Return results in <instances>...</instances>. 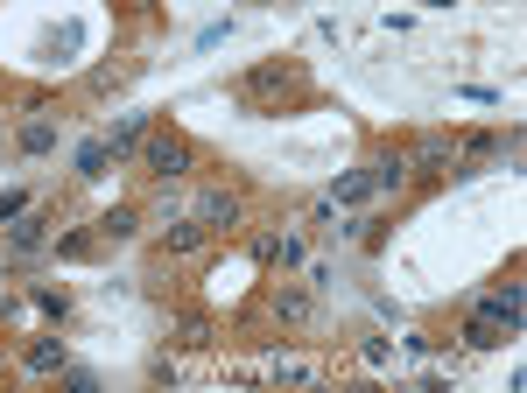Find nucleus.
<instances>
[{
    "instance_id": "f257e3e1",
    "label": "nucleus",
    "mask_w": 527,
    "mask_h": 393,
    "mask_svg": "<svg viewBox=\"0 0 527 393\" xmlns=\"http://www.w3.org/2000/svg\"><path fill=\"white\" fill-rule=\"evenodd\" d=\"M43 246H50V225L36 211H22V225H8V239H0V274H22Z\"/></svg>"
},
{
    "instance_id": "f03ea898",
    "label": "nucleus",
    "mask_w": 527,
    "mask_h": 393,
    "mask_svg": "<svg viewBox=\"0 0 527 393\" xmlns=\"http://www.w3.org/2000/svg\"><path fill=\"white\" fill-rule=\"evenodd\" d=\"M141 155H148V176H155V183H176V176H190V162H197L183 134H148Z\"/></svg>"
},
{
    "instance_id": "7ed1b4c3",
    "label": "nucleus",
    "mask_w": 527,
    "mask_h": 393,
    "mask_svg": "<svg viewBox=\"0 0 527 393\" xmlns=\"http://www.w3.org/2000/svg\"><path fill=\"white\" fill-rule=\"evenodd\" d=\"M408 169H415V176H457V148H450V134H422V141L408 148Z\"/></svg>"
},
{
    "instance_id": "20e7f679",
    "label": "nucleus",
    "mask_w": 527,
    "mask_h": 393,
    "mask_svg": "<svg viewBox=\"0 0 527 393\" xmlns=\"http://www.w3.org/2000/svg\"><path fill=\"white\" fill-rule=\"evenodd\" d=\"M190 218L204 232H225V225H239V197L232 190H204V197H190Z\"/></svg>"
},
{
    "instance_id": "39448f33",
    "label": "nucleus",
    "mask_w": 527,
    "mask_h": 393,
    "mask_svg": "<svg viewBox=\"0 0 527 393\" xmlns=\"http://www.w3.org/2000/svg\"><path fill=\"white\" fill-rule=\"evenodd\" d=\"M450 148H457V176H464L471 162L499 155V148H506V134H485V127H471V134H450Z\"/></svg>"
},
{
    "instance_id": "423d86ee",
    "label": "nucleus",
    "mask_w": 527,
    "mask_h": 393,
    "mask_svg": "<svg viewBox=\"0 0 527 393\" xmlns=\"http://www.w3.org/2000/svg\"><path fill=\"white\" fill-rule=\"evenodd\" d=\"M134 232H141V211H127V204H113L106 218H92V239L99 246H127Z\"/></svg>"
},
{
    "instance_id": "0eeeda50",
    "label": "nucleus",
    "mask_w": 527,
    "mask_h": 393,
    "mask_svg": "<svg viewBox=\"0 0 527 393\" xmlns=\"http://www.w3.org/2000/svg\"><path fill=\"white\" fill-rule=\"evenodd\" d=\"M141 141H148V113H127V120H120V127L106 134V155H113V162H127V155H134Z\"/></svg>"
},
{
    "instance_id": "6e6552de",
    "label": "nucleus",
    "mask_w": 527,
    "mask_h": 393,
    "mask_svg": "<svg viewBox=\"0 0 527 393\" xmlns=\"http://www.w3.org/2000/svg\"><path fill=\"white\" fill-rule=\"evenodd\" d=\"M366 176H373V190H408V183H415V169H408V148L380 155V162H373Z\"/></svg>"
},
{
    "instance_id": "1a4fd4ad",
    "label": "nucleus",
    "mask_w": 527,
    "mask_h": 393,
    "mask_svg": "<svg viewBox=\"0 0 527 393\" xmlns=\"http://www.w3.org/2000/svg\"><path fill=\"white\" fill-rule=\"evenodd\" d=\"M506 337H513V330H506L499 316H485V309H471V323H464V344H471V351H499Z\"/></svg>"
},
{
    "instance_id": "9d476101",
    "label": "nucleus",
    "mask_w": 527,
    "mask_h": 393,
    "mask_svg": "<svg viewBox=\"0 0 527 393\" xmlns=\"http://www.w3.org/2000/svg\"><path fill=\"white\" fill-rule=\"evenodd\" d=\"M204 239H211V232H204L197 218H169V225H162V253H197Z\"/></svg>"
},
{
    "instance_id": "9b49d317",
    "label": "nucleus",
    "mask_w": 527,
    "mask_h": 393,
    "mask_svg": "<svg viewBox=\"0 0 527 393\" xmlns=\"http://www.w3.org/2000/svg\"><path fill=\"white\" fill-rule=\"evenodd\" d=\"M478 309H485V316H499V323H506L513 337H520V281H506V288H492V295H485Z\"/></svg>"
},
{
    "instance_id": "f8f14e48",
    "label": "nucleus",
    "mask_w": 527,
    "mask_h": 393,
    "mask_svg": "<svg viewBox=\"0 0 527 393\" xmlns=\"http://www.w3.org/2000/svg\"><path fill=\"white\" fill-rule=\"evenodd\" d=\"M275 316H282V323H310V288H303V281H282V288H275Z\"/></svg>"
},
{
    "instance_id": "ddd939ff",
    "label": "nucleus",
    "mask_w": 527,
    "mask_h": 393,
    "mask_svg": "<svg viewBox=\"0 0 527 393\" xmlns=\"http://www.w3.org/2000/svg\"><path fill=\"white\" fill-rule=\"evenodd\" d=\"M64 365H71L64 337H36V344H29V372H64Z\"/></svg>"
},
{
    "instance_id": "4468645a",
    "label": "nucleus",
    "mask_w": 527,
    "mask_h": 393,
    "mask_svg": "<svg viewBox=\"0 0 527 393\" xmlns=\"http://www.w3.org/2000/svg\"><path fill=\"white\" fill-rule=\"evenodd\" d=\"M50 148H57V120L43 113V120H29V127H22V155H50Z\"/></svg>"
},
{
    "instance_id": "2eb2a0df",
    "label": "nucleus",
    "mask_w": 527,
    "mask_h": 393,
    "mask_svg": "<svg viewBox=\"0 0 527 393\" xmlns=\"http://www.w3.org/2000/svg\"><path fill=\"white\" fill-rule=\"evenodd\" d=\"M366 197H373V176L366 169H345L338 190H331V204H366Z\"/></svg>"
},
{
    "instance_id": "dca6fc26",
    "label": "nucleus",
    "mask_w": 527,
    "mask_h": 393,
    "mask_svg": "<svg viewBox=\"0 0 527 393\" xmlns=\"http://www.w3.org/2000/svg\"><path fill=\"white\" fill-rule=\"evenodd\" d=\"M260 260H282V267H296V260H303V239H282V232H275V239H260Z\"/></svg>"
},
{
    "instance_id": "f3484780",
    "label": "nucleus",
    "mask_w": 527,
    "mask_h": 393,
    "mask_svg": "<svg viewBox=\"0 0 527 393\" xmlns=\"http://www.w3.org/2000/svg\"><path fill=\"white\" fill-rule=\"evenodd\" d=\"M106 162H113V155H106V141H85V155H78V176H106Z\"/></svg>"
},
{
    "instance_id": "a211bd4d",
    "label": "nucleus",
    "mask_w": 527,
    "mask_h": 393,
    "mask_svg": "<svg viewBox=\"0 0 527 393\" xmlns=\"http://www.w3.org/2000/svg\"><path fill=\"white\" fill-rule=\"evenodd\" d=\"M92 246H99V239H92V232H64V239H57V260H85V253H92Z\"/></svg>"
},
{
    "instance_id": "6ab92c4d",
    "label": "nucleus",
    "mask_w": 527,
    "mask_h": 393,
    "mask_svg": "<svg viewBox=\"0 0 527 393\" xmlns=\"http://www.w3.org/2000/svg\"><path fill=\"white\" fill-rule=\"evenodd\" d=\"M29 211V190H8V197H0V225H15Z\"/></svg>"
},
{
    "instance_id": "aec40b11",
    "label": "nucleus",
    "mask_w": 527,
    "mask_h": 393,
    "mask_svg": "<svg viewBox=\"0 0 527 393\" xmlns=\"http://www.w3.org/2000/svg\"><path fill=\"white\" fill-rule=\"evenodd\" d=\"M225 36H232V22H204V29H197V50H218Z\"/></svg>"
},
{
    "instance_id": "412c9836",
    "label": "nucleus",
    "mask_w": 527,
    "mask_h": 393,
    "mask_svg": "<svg viewBox=\"0 0 527 393\" xmlns=\"http://www.w3.org/2000/svg\"><path fill=\"white\" fill-rule=\"evenodd\" d=\"M183 344H197V351H204V344H211V323H204V316H183Z\"/></svg>"
}]
</instances>
